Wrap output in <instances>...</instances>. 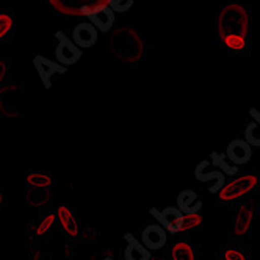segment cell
I'll list each match as a JSON object with an SVG mask.
<instances>
[{"label": "cell", "instance_id": "4", "mask_svg": "<svg viewBox=\"0 0 260 260\" xmlns=\"http://www.w3.org/2000/svg\"><path fill=\"white\" fill-rule=\"evenodd\" d=\"M49 4L68 16H88L98 7L108 5V0H49Z\"/></svg>", "mask_w": 260, "mask_h": 260}, {"label": "cell", "instance_id": "29", "mask_svg": "<svg viewBox=\"0 0 260 260\" xmlns=\"http://www.w3.org/2000/svg\"><path fill=\"white\" fill-rule=\"evenodd\" d=\"M0 204H2V196H0Z\"/></svg>", "mask_w": 260, "mask_h": 260}, {"label": "cell", "instance_id": "9", "mask_svg": "<svg viewBox=\"0 0 260 260\" xmlns=\"http://www.w3.org/2000/svg\"><path fill=\"white\" fill-rule=\"evenodd\" d=\"M194 176L199 182H210L213 180L215 185L209 188L210 193L216 194L222 187L226 185V174L219 171V170H215V171H209V160H202L198 166H196V171H194Z\"/></svg>", "mask_w": 260, "mask_h": 260}, {"label": "cell", "instance_id": "27", "mask_svg": "<svg viewBox=\"0 0 260 260\" xmlns=\"http://www.w3.org/2000/svg\"><path fill=\"white\" fill-rule=\"evenodd\" d=\"M4 76H5V64L0 61V80L4 79Z\"/></svg>", "mask_w": 260, "mask_h": 260}, {"label": "cell", "instance_id": "8", "mask_svg": "<svg viewBox=\"0 0 260 260\" xmlns=\"http://www.w3.org/2000/svg\"><path fill=\"white\" fill-rule=\"evenodd\" d=\"M141 241L147 249L158 251L166 245V241H168V231L161 224H149L143 229Z\"/></svg>", "mask_w": 260, "mask_h": 260}, {"label": "cell", "instance_id": "15", "mask_svg": "<svg viewBox=\"0 0 260 260\" xmlns=\"http://www.w3.org/2000/svg\"><path fill=\"white\" fill-rule=\"evenodd\" d=\"M251 221H252V210L246 206L238 207L234 216V235L237 237L245 235L249 231Z\"/></svg>", "mask_w": 260, "mask_h": 260}, {"label": "cell", "instance_id": "12", "mask_svg": "<svg viewBox=\"0 0 260 260\" xmlns=\"http://www.w3.org/2000/svg\"><path fill=\"white\" fill-rule=\"evenodd\" d=\"M86 17L89 19V22L102 33L110 31L111 27H113V24H115V11L111 10L108 5L98 7L96 10H92Z\"/></svg>", "mask_w": 260, "mask_h": 260}, {"label": "cell", "instance_id": "26", "mask_svg": "<svg viewBox=\"0 0 260 260\" xmlns=\"http://www.w3.org/2000/svg\"><path fill=\"white\" fill-rule=\"evenodd\" d=\"M249 116H251V119H254L255 122L260 124V111L257 108H251L249 110Z\"/></svg>", "mask_w": 260, "mask_h": 260}, {"label": "cell", "instance_id": "14", "mask_svg": "<svg viewBox=\"0 0 260 260\" xmlns=\"http://www.w3.org/2000/svg\"><path fill=\"white\" fill-rule=\"evenodd\" d=\"M202 201L199 199L198 193L193 190H183L177 196V207L187 215V213H199L202 209Z\"/></svg>", "mask_w": 260, "mask_h": 260}, {"label": "cell", "instance_id": "2", "mask_svg": "<svg viewBox=\"0 0 260 260\" xmlns=\"http://www.w3.org/2000/svg\"><path fill=\"white\" fill-rule=\"evenodd\" d=\"M111 47L122 61H137L144 53L143 41L132 28H119L111 36Z\"/></svg>", "mask_w": 260, "mask_h": 260}, {"label": "cell", "instance_id": "23", "mask_svg": "<svg viewBox=\"0 0 260 260\" xmlns=\"http://www.w3.org/2000/svg\"><path fill=\"white\" fill-rule=\"evenodd\" d=\"M13 28V17L10 14H0V41H2L5 36L10 33Z\"/></svg>", "mask_w": 260, "mask_h": 260}, {"label": "cell", "instance_id": "1", "mask_svg": "<svg viewBox=\"0 0 260 260\" xmlns=\"http://www.w3.org/2000/svg\"><path fill=\"white\" fill-rule=\"evenodd\" d=\"M219 38L231 52H243L248 47L249 14L238 4L226 5L218 17Z\"/></svg>", "mask_w": 260, "mask_h": 260}, {"label": "cell", "instance_id": "28", "mask_svg": "<svg viewBox=\"0 0 260 260\" xmlns=\"http://www.w3.org/2000/svg\"><path fill=\"white\" fill-rule=\"evenodd\" d=\"M104 260H116V258H110V257H107V258H104Z\"/></svg>", "mask_w": 260, "mask_h": 260}, {"label": "cell", "instance_id": "11", "mask_svg": "<svg viewBox=\"0 0 260 260\" xmlns=\"http://www.w3.org/2000/svg\"><path fill=\"white\" fill-rule=\"evenodd\" d=\"M98 33L99 30L91 22H80L72 30V41L83 49L92 47L98 41Z\"/></svg>", "mask_w": 260, "mask_h": 260}, {"label": "cell", "instance_id": "20", "mask_svg": "<svg viewBox=\"0 0 260 260\" xmlns=\"http://www.w3.org/2000/svg\"><path fill=\"white\" fill-rule=\"evenodd\" d=\"M27 182L31 187H38V188H47L52 183V177L46 173H28Z\"/></svg>", "mask_w": 260, "mask_h": 260}, {"label": "cell", "instance_id": "24", "mask_svg": "<svg viewBox=\"0 0 260 260\" xmlns=\"http://www.w3.org/2000/svg\"><path fill=\"white\" fill-rule=\"evenodd\" d=\"M221 255L222 260H246V254L238 248H224Z\"/></svg>", "mask_w": 260, "mask_h": 260}, {"label": "cell", "instance_id": "7", "mask_svg": "<svg viewBox=\"0 0 260 260\" xmlns=\"http://www.w3.org/2000/svg\"><path fill=\"white\" fill-rule=\"evenodd\" d=\"M151 215L158 221V224H161L166 231H168V234L180 232L185 213L179 207H166L163 210L151 209Z\"/></svg>", "mask_w": 260, "mask_h": 260}, {"label": "cell", "instance_id": "19", "mask_svg": "<svg viewBox=\"0 0 260 260\" xmlns=\"http://www.w3.org/2000/svg\"><path fill=\"white\" fill-rule=\"evenodd\" d=\"M245 140L255 147H260V124L251 119V122L246 125L245 130Z\"/></svg>", "mask_w": 260, "mask_h": 260}, {"label": "cell", "instance_id": "6", "mask_svg": "<svg viewBox=\"0 0 260 260\" xmlns=\"http://www.w3.org/2000/svg\"><path fill=\"white\" fill-rule=\"evenodd\" d=\"M33 68H35L36 74H38V77H40V80L46 89L52 88L53 76H63V74L68 72L66 66H63L58 61L49 60V58L43 57V55H36V57L33 58Z\"/></svg>", "mask_w": 260, "mask_h": 260}, {"label": "cell", "instance_id": "16", "mask_svg": "<svg viewBox=\"0 0 260 260\" xmlns=\"http://www.w3.org/2000/svg\"><path fill=\"white\" fill-rule=\"evenodd\" d=\"M57 216H58V221L61 228L64 229L66 234H69L71 237H76L79 234V224L76 221V216L71 212L69 207L66 206H60L58 210H57Z\"/></svg>", "mask_w": 260, "mask_h": 260}, {"label": "cell", "instance_id": "10", "mask_svg": "<svg viewBox=\"0 0 260 260\" xmlns=\"http://www.w3.org/2000/svg\"><path fill=\"white\" fill-rule=\"evenodd\" d=\"M226 155H228L229 161L237 166L246 165L252 157V146L246 140H240V138L234 140L228 146Z\"/></svg>", "mask_w": 260, "mask_h": 260}, {"label": "cell", "instance_id": "21", "mask_svg": "<svg viewBox=\"0 0 260 260\" xmlns=\"http://www.w3.org/2000/svg\"><path fill=\"white\" fill-rule=\"evenodd\" d=\"M201 222H202V218H201L199 213H187V215H183L180 232H187L190 229H194V228L201 226Z\"/></svg>", "mask_w": 260, "mask_h": 260}, {"label": "cell", "instance_id": "5", "mask_svg": "<svg viewBox=\"0 0 260 260\" xmlns=\"http://www.w3.org/2000/svg\"><path fill=\"white\" fill-rule=\"evenodd\" d=\"M55 36H57L58 41L57 49H55V58H57V61L66 68L76 64L82 58V47H79L71 38H68L63 31H57Z\"/></svg>", "mask_w": 260, "mask_h": 260}, {"label": "cell", "instance_id": "3", "mask_svg": "<svg viewBox=\"0 0 260 260\" xmlns=\"http://www.w3.org/2000/svg\"><path fill=\"white\" fill-rule=\"evenodd\" d=\"M258 183L257 174H245L240 176L231 182H228L224 187L218 191V198L221 201H235L251 193Z\"/></svg>", "mask_w": 260, "mask_h": 260}, {"label": "cell", "instance_id": "18", "mask_svg": "<svg viewBox=\"0 0 260 260\" xmlns=\"http://www.w3.org/2000/svg\"><path fill=\"white\" fill-rule=\"evenodd\" d=\"M171 257L173 260H196L193 248L185 243V241H179L171 249Z\"/></svg>", "mask_w": 260, "mask_h": 260}, {"label": "cell", "instance_id": "22", "mask_svg": "<svg viewBox=\"0 0 260 260\" xmlns=\"http://www.w3.org/2000/svg\"><path fill=\"white\" fill-rule=\"evenodd\" d=\"M108 7L115 13H125L134 7V0H108Z\"/></svg>", "mask_w": 260, "mask_h": 260}, {"label": "cell", "instance_id": "25", "mask_svg": "<svg viewBox=\"0 0 260 260\" xmlns=\"http://www.w3.org/2000/svg\"><path fill=\"white\" fill-rule=\"evenodd\" d=\"M53 222H55V215H53V213L47 215V216L40 222V224H38V228H36V234H38V235L47 234V232L50 231V228L53 226Z\"/></svg>", "mask_w": 260, "mask_h": 260}, {"label": "cell", "instance_id": "17", "mask_svg": "<svg viewBox=\"0 0 260 260\" xmlns=\"http://www.w3.org/2000/svg\"><path fill=\"white\" fill-rule=\"evenodd\" d=\"M210 158H212V163L216 166V168H219L222 173H224L226 176H235L238 173V166L237 165H229V158L226 154H219V152H212L210 154Z\"/></svg>", "mask_w": 260, "mask_h": 260}, {"label": "cell", "instance_id": "13", "mask_svg": "<svg viewBox=\"0 0 260 260\" xmlns=\"http://www.w3.org/2000/svg\"><path fill=\"white\" fill-rule=\"evenodd\" d=\"M124 238L127 241L124 260H151V249H147L143 241L137 240L132 234H125Z\"/></svg>", "mask_w": 260, "mask_h": 260}]
</instances>
